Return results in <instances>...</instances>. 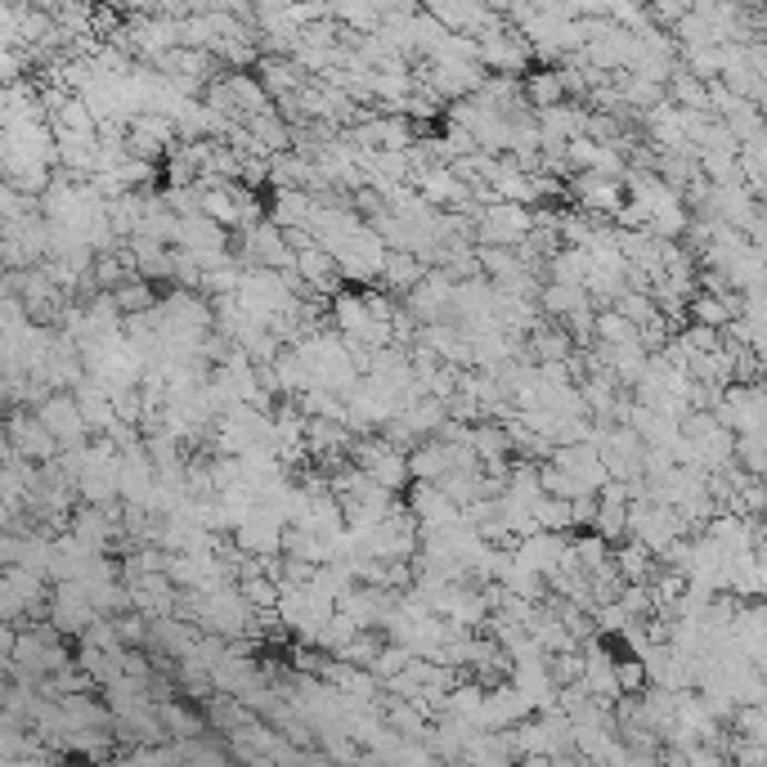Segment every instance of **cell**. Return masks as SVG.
Wrapping results in <instances>:
<instances>
[{
    "label": "cell",
    "instance_id": "obj_3",
    "mask_svg": "<svg viewBox=\"0 0 767 767\" xmlns=\"http://www.w3.org/2000/svg\"><path fill=\"white\" fill-rule=\"evenodd\" d=\"M534 230V221L525 215V206H516V202H498V206H490L485 215H481V234L490 239V243H516V239H525Z\"/></svg>",
    "mask_w": 767,
    "mask_h": 767
},
{
    "label": "cell",
    "instance_id": "obj_8",
    "mask_svg": "<svg viewBox=\"0 0 767 767\" xmlns=\"http://www.w3.org/2000/svg\"><path fill=\"white\" fill-rule=\"evenodd\" d=\"M261 85H265V94H279L287 103V90H296V68L283 63V59H265L261 63Z\"/></svg>",
    "mask_w": 767,
    "mask_h": 767
},
{
    "label": "cell",
    "instance_id": "obj_11",
    "mask_svg": "<svg viewBox=\"0 0 767 767\" xmlns=\"http://www.w3.org/2000/svg\"><path fill=\"white\" fill-rule=\"evenodd\" d=\"M692 314H696V319H700L705 327H718V323H727V314H731V310H727L723 301H714V296H700Z\"/></svg>",
    "mask_w": 767,
    "mask_h": 767
},
{
    "label": "cell",
    "instance_id": "obj_9",
    "mask_svg": "<svg viewBox=\"0 0 767 767\" xmlns=\"http://www.w3.org/2000/svg\"><path fill=\"white\" fill-rule=\"evenodd\" d=\"M382 279H386L391 287H408V292H413V287L422 283V265H417L408 252H395V256L386 261V274H382Z\"/></svg>",
    "mask_w": 767,
    "mask_h": 767
},
{
    "label": "cell",
    "instance_id": "obj_6",
    "mask_svg": "<svg viewBox=\"0 0 767 767\" xmlns=\"http://www.w3.org/2000/svg\"><path fill=\"white\" fill-rule=\"evenodd\" d=\"M14 450H19V458H54L59 454V445H54V435L41 426V417L32 413V417H14Z\"/></svg>",
    "mask_w": 767,
    "mask_h": 767
},
{
    "label": "cell",
    "instance_id": "obj_4",
    "mask_svg": "<svg viewBox=\"0 0 767 767\" xmlns=\"http://www.w3.org/2000/svg\"><path fill=\"white\" fill-rule=\"evenodd\" d=\"M571 193L588 206V211H619V184L610 175H597V171H579Z\"/></svg>",
    "mask_w": 767,
    "mask_h": 767
},
{
    "label": "cell",
    "instance_id": "obj_7",
    "mask_svg": "<svg viewBox=\"0 0 767 767\" xmlns=\"http://www.w3.org/2000/svg\"><path fill=\"white\" fill-rule=\"evenodd\" d=\"M525 94H529V103L538 108V113H553V108L566 103V81H562V72H529Z\"/></svg>",
    "mask_w": 767,
    "mask_h": 767
},
{
    "label": "cell",
    "instance_id": "obj_2",
    "mask_svg": "<svg viewBox=\"0 0 767 767\" xmlns=\"http://www.w3.org/2000/svg\"><path fill=\"white\" fill-rule=\"evenodd\" d=\"M283 538H287L283 521L274 512H265V507L248 525H239V547H243V553H252V557H274L283 547Z\"/></svg>",
    "mask_w": 767,
    "mask_h": 767
},
{
    "label": "cell",
    "instance_id": "obj_10",
    "mask_svg": "<svg viewBox=\"0 0 767 767\" xmlns=\"http://www.w3.org/2000/svg\"><path fill=\"white\" fill-rule=\"evenodd\" d=\"M615 571H624L628 579H646V571H650V553L642 543H628V547H619L615 553Z\"/></svg>",
    "mask_w": 767,
    "mask_h": 767
},
{
    "label": "cell",
    "instance_id": "obj_5",
    "mask_svg": "<svg viewBox=\"0 0 767 767\" xmlns=\"http://www.w3.org/2000/svg\"><path fill=\"white\" fill-rule=\"evenodd\" d=\"M90 619H94V602H90V593H85L81 584H63L59 597H54V624L81 633Z\"/></svg>",
    "mask_w": 767,
    "mask_h": 767
},
{
    "label": "cell",
    "instance_id": "obj_1",
    "mask_svg": "<svg viewBox=\"0 0 767 767\" xmlns=\"http://www.w3.org/2000/svg\"><path fill=\"white\" fill-rule=\"evenodd\" d=\"M37 417H41V426L54 435L59 450H81L85 431H90V422H85V413H81V404H77L72 395H46V400L37 404Z\"/></svg>",
    "mask_w": 767,
    "mask_h": 767
}]
</instances>
